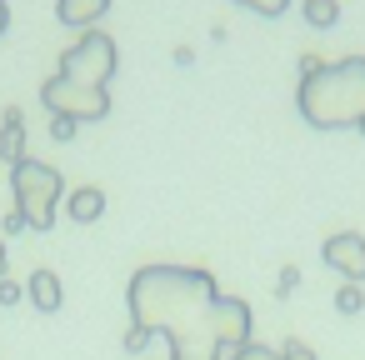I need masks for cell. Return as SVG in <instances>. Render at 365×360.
Listing matches in <instances>:
<instances>
[{"mask_svg": "<svg viewBox=\"0 0 365 360\" xmlns=\"http://www.w3.org/2000/svg\"><path fill=\"white\" fill-rule=\"evenodd\" d=\"M125 305V350L165 340L170 360H220L225 350L250 345V305L220 295L205 265H140L130 275Z\"/></svg>", "mask_w": 365, "mask_h": 360, "instance_id": "1", "label": "cell"}, {"mask_svg": "<svg viewBox=\"0 0 365 360\" xmlns=\"http://www.w3.org/2000/svg\"><path fill=\"white\" fill-rule=\"evenodd\" d=\"M300 115L315 130H350L365 120V56H345L335 66L305 56L300 61Z\"/></svg>", "mask_w": 365, "mask_h": 360, "instance_id": "2", "label": "cell"}, {"mask_svg": "<svg viewBox=\"0 0 365 360\" xmlns=\"http://www.w3.org/2000/svg\"><path fill=\"white\" fill-rule=\"evenodd\" d=\"M11 190H16V210L26 215V230H51L56 205H61V195H66L61 170L26 155L21 165H11Z\"/></svg>", "mask_w": 365, "mask_h": 360, "instance_id": "3", "label": "cell"}, {"mask_svg": "<svg viewBox=\"0 0 365 360\" xmlns=\"http://www.w3.org/2000/svg\"><path fill=\"white\" fill-rule=\"evenodd\" d=\"M115 71H120L115 41H110L106 31H81V41L61 56V71H56V76H66V81H76V86H91V91H106Z\"/></svg>", "mask_w": 365, "mask_h": 360, "instance_id": "4", "label": "cell"}, {"mask_svg": "<svg viewBox=\"0 0 365 360\" xmlns=\"http://www.w3.org/2000/svg\"><path fill=\"white\" fill-rule=\"evenodd\" d=\"M41 106L51 115H71L76 125L81 120H106L110 115V91H91V86L66 81V76H51V81H41Z\"/></svg>", "mask_w": 365, "mask_h": 360, "instance_id": "5", "label": "cell"}, {"mask_svg": "<svg viewBox=\"0 0 365 360\" xmlns=\"http://www.w3.org/2000/svg\"><path fill=\"white\" fill-rule=\"evenodd\" d=\"M320 255H325V265L340 270L350 285L365 280V235H360V230H335V235L320 245Z\"/></svg>", "mask_w": 365, "mask_h": 360, "instance_id": "6", "label": "cell"}, {"mask_svg": "<svg viewBox=\"0 0 365 360\" xmlns=\"http://www.w3.org/2000/svg\"><path fill=\"white\" fill-rule=\"evenodd\" d=\"M66 210H71L76 225H91V220L106 215V190H101V185H76V190L66 195Z\"/></svg>", "mask_w": 365, "mask_h": 360, "instance_id": "7", "label": "cell"}, {"mask_svg": "<svg viewBox=\"0 0 365 360\" xmlns=\"http://www.w3.org/2000/svg\"><path fill=\"white\" fill-rule=\"evenodd\" d=\"M0 160H6V165L26 160V115L16 106L6 110V125H0Z\"/></svg>", "mask_w": 365, "mask_h": 360, "instance_id": "8", "label": "cell"}, {"mask_svg": "<svg viewBox=\"0 0 365 360\" xmlns=\"http://www.w3.org/2000/svg\"><path fill=\"white\" fill-rule=\"evenodd\" d=\"M110 11V0H56V16H61V26H96L101 16Z\"/></svg>", "mask_w": 365, "mask_h": 360, "instance_id": "9", "label": "cell"}, {"mask_svg": "<svg viewBox=\"0 0 365 360\" xmlns=\"http://www.w3.org/2000/svg\"><path fill=\"white\" fill-rule=\"evenodd\" d=\"M26 295L41 305V310H61V275L56 270H36L26 280Z\"/></svg>", "mask_w": 365, "mask_h": 360, "instance_id": "10", "label": "cell"}, {"mask_svg": "<svg viewBox=\"0 0 365 360\" xmlns=\"http://www.w3.org/2000/svg\"><path fill=\"white\" fill-rule=\"evenodd\" d=\"M335 21H340V0H305V26L330 31Z\"/></svg>", "mask_w": 365, "mask_h": 360, "instance_id": "11", "label": "cell"}, {"mask_svg": "<svg viewBox=\"0 0 365 360\" xmlns=\"http://www.w3.org/2000/svg\"><path fill=\"white\" fill-rule=\"evenodd\" d=\"M360 305H365V290L345 280V285L335 290V310H340V315H360Z\"/></svg>", "mask_w": 365, "mask_h": 360, "instance_id": "12", "label": "cell"}, {"mask_svg": "<svg viewBox=\"0 0 365 360\" xmlns=\"http://www.w3.org/2000/svg\"><path fill=\"white\" fill-rule=\"evenodd\" d=\"M235 6H245V11H255V16L275 21V16H285V6H290V0H235Z\"/></svg>", "mask_w": 365, "mask_h": 360, "instance_id": "13", "label": "cell"}, {"mask_svg": "<svg viewBox=\"0 0 365 360\" xmlns=\"http://www.w3.org/2000/svg\"><path fill=\"white\" fill-rule=\"evenodd\" d=\"M230 360H280V350L275 345H240V350H230Z\"/></svg>", "mask_w": 365, "mask_h": 360, "instance_id": "14", "label": "cell"}, {"mask_svg": "<svg viewBox=\"0 0 365 360\" xmlns=\"http://www.w3.org/2000/svg\"><path fill=\"white\" fill-rule=\"evenodd\" d=\"M76 130H81V125H76L71 115H51V135H56V140H76Z\"/></svg>", "mask_w": 365, "mask_h": 360, "instance_id": "15", "label": "cell"}, {"mask_svg": "<svg viewBox=\"0 0 365 360\" xmlns=\"http://www.w3.org/2000/svg\"><path fill=\"white\" fill-rule=\"evenodd\" d=\"M280 360H315V350H310L305 340H285V345H280Z\"/></svg>", "mask_w": 365, "mask_h": 360, "instance_id": "16", "label": "cell"}, {"mask_svg": "<svg viewBox=\"0 0 365 360\" xmlns=\"http://www.w3.org/2000/svg\"><path fill=\"white\" fill-rule=\"evenodd\" d=\"M26 295V285H16V280H0V305H16Z\"/></svg>", "mask_w": 365, "mask_h": 360, "instance_id": "17", "label": "cell"}, {"mask_svg": "<svg viewBox=\"0 0 365 360\" xmlns=\"http://www.w3.org/2000/svg\"><path fill=\"white\" fill-rule=\"evenodd\" d=\"M21 230H26V215L21 210H11L6 220H0V235H21Z\"/></svg>", "mask_w": 365, "mask_h": 360, "instance_id": "18", "label": "cell"}, {"mask_svg": "<svg viewBox=\"0 0 365 360\" xmlns=\"http://www.w3.org/2000/svg\"><path fill=\"white\" fill-rule=\"evenodd\" d=\"M295 285H300V270H295V265H290V270H285V275H280V285H275V290H280V295H285V290H295Z\"/></svg>", "mask_w": 365, "mask_h": 360, "instance_id": "19", "label": "cell"}, {"mask_svg": "<svg viewBox=\"0 0 365 360\" xmlns=\"http://www.w3.org/2000/svg\"><path fill=\"white\" fill-rule=\"evenodd\" d=\"M6 31H11V6L0 0V36H6Z\"/></svg>", "mask_w": 365, "mask_h": 360, "instance_id": "20", "label": "cell"}, {"mask_svg": "<svg viewBox=\"0 0 365 360\" xmlns=\"http://www.w3.org/2000/svg\"><path fill=\"white\" fill-rule=\"evenodd\" d=\"M6 270H11V265H6V245H0V280H6Z\"/></svg>", "mask_w": 365, "mask_h": 360, "instance_id": "21", "label": "cell"}, {"mask_svg": "<svg viewBox=\"0 0 365 360\" xmlns=\"http://www.w3.org/2000/svg\"><path fill=\"white\" fill-rule=\"evenodd\" d=\"M360 135H365V120H360Z\"/></svg>", "mask_w": 365, "mask_h": 360, "instance_id": "22", "label": "cell"}]
</instances>
